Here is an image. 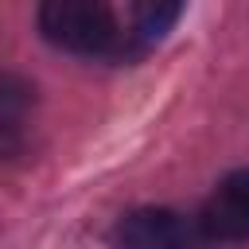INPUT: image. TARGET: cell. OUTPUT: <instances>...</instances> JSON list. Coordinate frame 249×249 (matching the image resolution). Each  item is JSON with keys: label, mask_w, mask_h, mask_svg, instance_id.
I'll use <instances>...</instances> for the list:
<instances>
[{"label": "cell", "mask_w": 249, "mask_h": 249, "mask_svg": "<svg viewBox=\"0 0 249 249\" xmlns=\"http://www.w3.org/2000/svg\"><path fill=\"white\" fill-rule=\"evenodd\" d=\"M39 31L47 43L70 54H109L121 43L117 19L97 0H51L39 8Z\"/></svg>", "instance_id": "1"}, {"label": "cell", "mask_w": 249, "mask_h": 249, "mask_svg": "<svg viewBox=\"0 0 249 249\" xmlns=\"http://www.w3.org/2000/svg\"><path fill=\"white\" fill-rule=\"evenodd\" d=\"M187 241H191L187 222L163 206L132 210L113 230V249H187Z\"/></svg>", "instance_id": "2"}, {"label": "cell", "mask_w": 249, "mask_h": 249, "mask_svg": "<svg viewBox=\"0 0 249 249\" xmlns=\"http://www.w3.org/2000/svg\"><path fill=\"white\" fill-rule=\"evenodd\" d=\"M198 226L214 241H249V167L222 179V187L206 198Z\"/></svg>", "instance_id": "3"}, {"label": "cell", "mask_w": 249, "mask_h": 249, "mask_svg": "<svg viewBox=\"0 0 249 249\" xmlns=\"http://www.w3.org/2000/svg\"><path fill=\"white\" fill-rule=\"evenodd\" d=\"M35 113V86L19 74H0V152H19Z\"/></svg>", "instance_id": "4"}, {"label": "cell", "mask_w": 249, "mask_h": 249, "mask_svg": "<svg viewBox=\"0 0 249 249\" xmlns=\"http://www.w3.org/2000/svg\"><path fill=\"white\" fill-rule=\"evenodd\" d=\"M179 16H183L179 4H144V8H136V35H140L144 43L163 39Z\"/></svg>", "instance_id": "5"}]
</instances>
